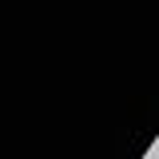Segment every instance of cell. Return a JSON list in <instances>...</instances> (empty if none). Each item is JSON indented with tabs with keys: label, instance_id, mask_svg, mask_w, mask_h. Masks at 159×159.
<instances>
[{
	"label": "cell",
	"instance_id": "obj_1",
	"mask_svg": "<svg viewBox=\"0 0 159 159\" xmlns=\"http://www.w3.org/2000/svg\"><path fill=\"white\" fill-rule=\"evenodd\" d=\"M147 159H159V139L151 143V151H147Z\"/></svg>",
	"mask_w": 159,
	"mask_h": 159
}]
</instances>
